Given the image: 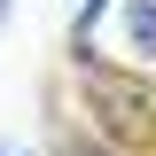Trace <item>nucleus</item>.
Listing matches in <instances>:
<instances>
[{"mask_svg": "<svg viewBox=\"0 0 156 156\" xmlns=\"http://www.w3.org/2000/svg\"><path fill=\"white\" fill-rule=\"evenodd\" d=\"M0 31H8V0H0Z\"/></svg>", "mask_w": 156, "mask_h": 156, "instance_id": "obj_3", "label": "nucleus"}, {"mask_svg": "<svg viewBox=\"0 0 156 156\" xmlns=\"http://www.w3.org/2000/svg\"><path fill=\"white\" fill-rule=\"evenodd\" d=\"M0 156H31V148H0Z\"/></svg>", "mask_w": 156, "mask_h": 156, "instance_id": "obj_4", "label": "nucleus"}, {"mask_svg": "<svg viewBox=\"0 0 156 156\" xmlns=\"http://www.w3.org/2000/svg\"><path fill=\"white\" fill-rule=\"evenodd\" d=\"M109 23L125 31V55L133 62H156V0H109ZM125 62V70H133Z\"/></svg>", "mask_w": 156, "mask_h": 156, "instance_id": "obj_2", "label": "nucleus"}, {"mask_svg": "<svg viewBox=\"0 0 156 156\" xmlns=\"http://www.w3.org/2000/svg\"><path fill=\"white\" fill-rule=\"evenodd\" d=\"M78 94H86L94 133L117 156H156V86L140 70H125L109 55H78Z\"/></svg>", "mask_w": 156, "mask_h": 156, "instance_id": "obj_1", "label": "nucleus"}]
</instances>
